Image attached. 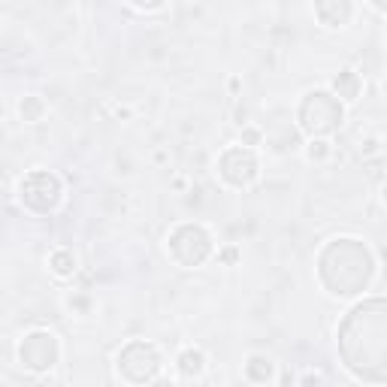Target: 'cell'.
I'll use <instances>...</instances> for the list:
<instances>
[{
	"mask_svg": "<svg viewBox=\"0 0 387 387\" xmlns=\"http://www.w3.org/2000/svg\"><path fill=\"white\" fill-rule=\"evenodd\" d=\"M166 252L185 269H197L215 254V239L203 224H176L166 236Z\"/></svg>",
	"mask_w": 387,
	"mask_h": 387,
	"instance_id": "6da1fadb",
	"label": "cell"
},
{
	"mask_svg": "<svg viewBox=\"0 0 387 387\" xmlns=\"http://www.w3.org/2000/svg\"><path fill=\"white\" fill-rule=\"evenodd\" d=\"M300 127L306 133H312V140H324L327 133H333L345 118V109L330 91H312L306 94V100L300 103Z\"/></svg>",
	"mask_w": 387,
	"mask_h": 387,
	"instance_id": "7a4b0ae2",
	"label": "cell"
},
{
	"mask_svg": "<svg viewBox=\"0 0 387 387\" xmlns=\"http://www.w3.org/2000/svg\"><path fill=\"white\" fill-rule=\"evenodd\" d=\"M161 366H164L161 351L151 342H142V339H136V342L124 345L118 351V373L131 384H148L151 378L161 375Z\"/></svg>",
	"mask_w": 387,
	"mask_h": 387,
	"instance_id": "3957f363",
	"label": "cell"
},
{
	"mask_svg": "<svg viewBox=\"0 0 387 387\" xmlns=\"http://www.w3.org/2000/svg\"><path fill=\"white\" fill-rule=\"evenodd\" d=\"M19 197L30 212L45 215V212H55L60 206V200H64V185H60V179L55 173L34 170L19 181Z\"/></svg>",
	"mask_w": 387,
	"mask_h": 387,
	"instance_id": "277c9868",
	"label": "cell"
},
{
	"mask_svg": "<svg viewBox=\"0 0 387 387\" xmlns=\"http://www.w3.org/2000/svg\"><path fill=\"white\" fill-rule=\"evenodd\" d=\"M60 357V342L52 330H30L25 339L19 342V360L27 373H49L55 369V363Z\"/></svg>",
	"mask_w": 387,
	"mask_h": 387,
	"instance_id": "5b68a950",
	"label": "cell"
},
{
	"mask_svg": "<svg viewBox=\"0 0 387 387\" xmlns=\"http://www.w3.org/2000/svg\"><path fill=\"white\" fill-rule=\"evenodd\" d=\"M218 176L230 188H252L257 176H261L257 151L245 148V146H233V148L221 151V157H218Z\"/></svg>",
	"mask_w": 387,
	"mask_h": 387,
	"instance_id": "8992f818",
	"label": "cell"
},
{
	"mask_svg": "<svg viewBox=\"0 0 387 387\" xmlns=\"http://www.w3.org/2000/svg\"><path fill=\"white\" fill-rule=\"evenodd\" d=\"M176 373L185 378H200L206 373V354L200 348H181L176 354Z\"/></svg>",
	"mask_w": 387,
	"mask_h": 387,
	"instance_id": "52a82bcc",
	"label": "cell"
},
{
	"mask_svg": "<svg viewBox=\"0 0 387 387\" xmlns=\"http://www.w3.org/2000/svg\"><path fill=\"white\" fill-rule=\"evenodd\" d=\"M360 91H363V79H360V73H354V70H342L333 79V97H342L345 103H354L360 97Z\"/></svg>",
	"mask_w": 387,
	"mask_h": 387,
	"instance_id": "ba28073f",
	"label": "cell"
},
{
	"mask_svg": "<svg viewBox=\"0 0 387 387\" xmlns=\"http://www.w3.org/2000/svg\"><path fill=\"white\" fill-rule=\"evenodd\" d=\"M315 15L321 19V25L327 27H342L348 19L354 15V6L351 3H315Z\"/></svg>",
	"mask_w": 387,
	"mask_h": 387,
	"instance_id": "9c48e42d",
	"label": "cell"
},
{
	"mask_svg": "<svg viewBox=\"0 0 387 387\" xmlns=\"http://www.w3.org/2000/svg\"><path fill=\"white\" fill-rule=\"evenodd\" d=\"M245 378L252 384H267L276 378V363L267 354H252V357L245 360Z\"/></svg>",
	"mask_w": 387,
	"mask_h": 387,
	"instance_id": "30bf717a",
	"label": "cell"
},
{
	"mask_svg": "<svg viewBox=\"0 0 387 387\" xmlns=\"http://www.w3.org/2000/svg\"><path fill=\"white\" fill-rule=\"evenodd\" d=\"M49 269L55 272V278H73L76 269H79V261L70 248H55L49 254Z\"/></svg>",
	"mask_w": 387,
	"mask_h": 387,
	"instance_id": "8fae6325",
	"label": "cell"
},
{
	"mask_svg": "<svg viewBox=\"0 0 387 387\" xmlns=\"http://www.w3.org/2000/svg\"><path fill=\"white\" fill-rule=\"evenodd\" d=\"M45 112H49V106H45V100L43 97H36V94H27V97H21L19 100V115H21L25 124H36V121H43Z\"/></svg>",
	"mask_w": 387,
	"mask_h": 387,
	"instance_id": "7c38bea8",
	"label": "cell"
},
{
	"mask_svg": "<svg viewBox=\"0 0 387 387\" xmlns=\"http://www.w3.org/2000/svg\"><path fill=\"white\" fill-rule=\"evenodd\" d=\"M302 155H306L312 164H324V161H330L333 146H330L327 140H309L306 148H302Z\"/></svg>",
	"mask_w": 387,
	"mask_h": 387,
	"instance_id": "4fadbf2b",
	"label": "cell"
},
{
	"mask_svg": "<svg viewBox=\"0 0 387 387\" xmlns=\"http://www.w3.org/2000/svg\"><path fill=\"white\" fill-rule=\"evenodd\" d=\"M239 257H242V252H239L236 245H224V248H218V252H215V261L224 263V267H233Z\"/></svg>",
	"mask_w": 387,
	"mask_h": 387,
	"instance_id": "5bb4252c",
	"label": "cell"
},
{
	"mask_svg": "<svg viewBox=\"0 0 387 387\" xmlns=\"http://www.w3.org/2000/svg\"><path fill=\"white\" fill-rule=\"evenodd\" d=\"M239 140H242V146L245 148H254V146H261V140H263V133L257 131V127H252V124H245L242 127V133H239Z\"/></svg>",
	"mask_w": 387,
	"mask_h": 387,
	"instance_id": "9a60e30c",
	"label": "cell"
},
{
	"mask_svg": "<svg viewBox=\"0 0 387 387\" xmlns=\"http://www.w3.org/2000/svg\"><path fill=\"white\" fill-rule=\"evenodd\" d=\"M67 306H70V309H79L82 315H91V300H88V297H70V300H67Z\"/></svg>",
	"mask_w": 387,
	"mask_h": 387,
	"instance_id": "2e32d148",
	"label": "cell"
},
{
	"mask_svg": "<svg viewBox=\"0 0 387 387\" xmlns=\"http://www.w3.org/2000/svg\"><path fill=\"white\" fill-rule=\"evenodd\" d=\"M131 10H136V12H164L166 10V3H133L131 6Z\"/></svg>",
	"mask_w": 387,
	"mask_h": 387,
	"instance_id": "e0dca14e",
	"label": "cell"
},
{
	"mask_svg": "<svg viewBox=\"0 0 387 387\" xmlns=\"http://www.w3.org/2000/svg\"><path fill=\"white\" fill-rule=\"evenodd\" d=\"M146 387H176V382H173L170 375H157V378H151Z\"/></svg>",
	"mask_w": 387,
	"mask_h": 387,
	"instance_id": "ac0fdd59",
	"label": "cell"
},
{
	"mask_svg": "<svg viewBox=\"0 0 387 387\" xmlns=\"http://www.w3.org/2000/svg\"><path fill=\"white\" fill-rule=\"evenodd\" d=\"M318 384H321V375H315V373L302 375V387H318Z\"/></svg>",
	"mask_w": 387,
	"mask_h": 387,
	"instance_id": "d6986e66",
	"label": "cell"
},
{
	"mask_svg": "<svg viewBox=\"0 0 387 387\" xmlns=\"http://www.w3.org/2000/svg\"><path fill=\"white\" fill-rule=\"evenodd\" d=\"M227 88H230V91H233V94H236V91L242 88V82L236 79V76H230V82H227Z\"/></svg>",
	"mask_w": 387,
	"mask_h": 387,
	"instance_id": "ffe728a7",
	"label": "cell"
},
{
	"mask_svg": "<svg viewBox=\"0 0 387 387\" xmlns=\"http://www.w3.org/2000/svg\"><path fill=\"white\" fill-rule=\"evenodd\" d=\"M0 25H3V12H0Z\"/></svg>",
	"mask_w": 387,
	"mask_h": 387,
	"instance_id": "44dd1931",
	"label": "cell"
}]
</instances>
